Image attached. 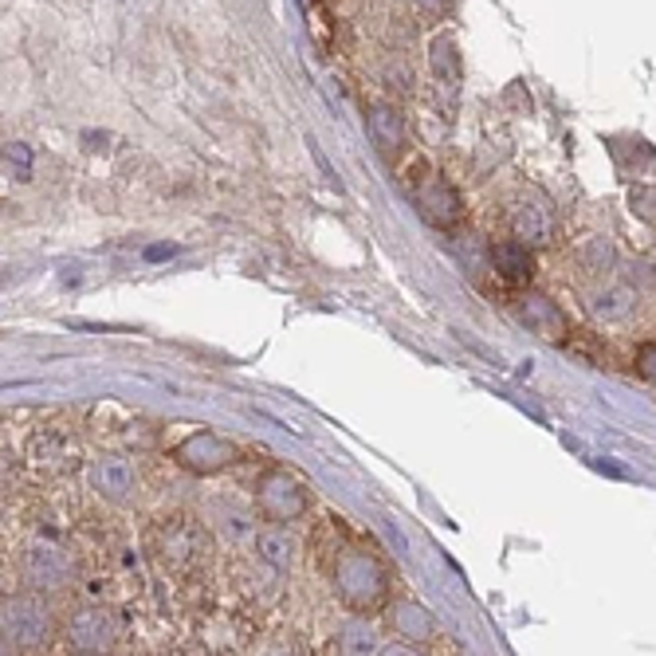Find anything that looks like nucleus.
<instances>
[{
  "label": "nucleus",
  "mask_w": 656,
  "mask_h": 656,
  "mask_svg": "<svg viewBox=\"0 0 656 656\" xmlns=\"http://www.w3.org/2000/svg\"><path fill=\"white\" fill-rule=\"evenodd\" d=\"M492 260H495V272L504 275V280H511V283H527L531 275H535V260H531V252H527L523 244H516V240L495 244Z\"/></svg>",
  "instance_id": "obj_1"
},
{
  "label": "nucleus",
  "mask_w": 656,
  "mask_h": 656,
  "mask_svg": "<svg viewBox=\"0 0 656 656\" xmlns=\"http://www.w3.org/2000/svg\"><path fill=\"white\" fill-rule=\"evenodd\" d=\"M260 555H263V562L287 570V566L295 562V539L283 535V531H268V535H260Z\"/></svg>",
  "instance_id": "obj_2"
},
{
  "label": "nucleus",
  "mask_w": 656,
  "mask_h": 656,
  "mask_svg": "<svg viewBox=\"0 0 656 656\" xmlns=\"http://www.w3.org/2000/svg\"><path fill=\"white\" fill-rule=\"evenodd\" d=\"M95 484L107 495L131 492V468H126V460H102V465L95 468Z\"/></svg>",
  "instance_id": "obj_3"
},
{
  "label": "nucleus",
  "mask_w": 656,
  "mask_h": 656,
  "mask_svg": "<svg viewBox=\"0 0 656 656\" xmlns=\"http://www.w3.org/2000/svg\"><path fill=\"white\" fill-rule=\"evenodd\" d=\"M75 645L83 648V653H95V648H102V641H107V633H102V626L99 621H87V617H83L79 626H75Z\"/></svg>",
  "instance_id": "obj_4"
}]
</instances>
